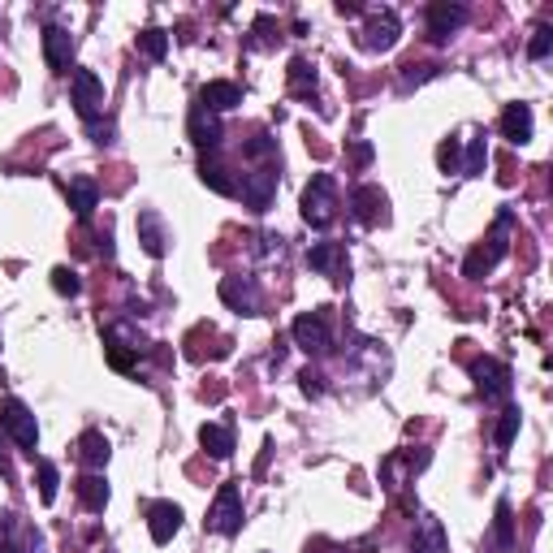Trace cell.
Returning a JSON list of instances; mask_svg holds the SVG:
<instances>
[{"label":"cell","mask_w":553,"mask_h":553,"mask_svg":"<svg viewBox=\"0 0 553 553\" xmlns=\"http://www.w3.org/2000/svg\"><path fill=\"white\" fill-rule=\"evenodd\" d=\"M510 225H514V212L502 208L497 220H493V229H488V238L462 260V277H471V281H480L484 272H493V268L505 260V251H510Z\"/></svg>","instance_id":"obj_1"},{"label":"cell","mask_w":553,"mask_h":553,"mask_svg":"<svg viewBox=\"0 0 553 553\" xmlns=\"http://www.w3.org/2000/svg\"><path fill=\"white\" fill-rule=\"evenodd\" d=\"M337 217V182L333 173H312V182L303 186V220L312 229H329Z\"/></svg>","instance_id":"obj_2"},{"label":"cell","mask_w":553,"mask_h":553,"mask_svg":"<svg viewBox=\"0 0 553 553\" xmlns=\"http://www.w3.org/2000/svg\"><path fill=\"white\" fill-rule=\"evenodd\" d=\"M289 337H294V346H298V350H307V355H324V350L333 346V333H329V307L294 315Z\"/></svg>","instance_id":"obj_3"},{"label":"cell","mask_w":553,"mask_h":553,"mask_svg":"<svg viewBox=\"0 0 553 553\" xmlns=\"http://www.w3.org/2000/svg\"><path fill=\"white\" fill-rule=\"evenodd\" d=\"M0 428L18 441V450H26V454L35 458V445H39V424H35V415H30V407H26V402H18V398H4V402H0Z\"/></svg>","instance_id":"obj_4"},{"label":"cell","mask_w":553,"mask_h":553,"mask_svg":"<svg viewBox=\"0 0 553 553\" xmlns=\"http://www.w3.org/2000/svg\"><path fill=\"white\" fill-rule=\"evenodd\" d=\"M471 381H476V393H480L484 402L510 398V367H505L502 359H493V355L471 359Z\"/></svg>","instance_id":"obj_5"},{"label":"cell","mask_w":553,"mask_h":553,"mask_svg":"<svg viewBox=\"0 0 553 553\" xmlns=\"http://www.w3.org/2000/svg\"><path fill=\"white\" fill-rule=\"evenodd\" d=\"M398 35H402V18H398L393 9H372L367 22H363L359 44L367 52H389L393 44H398Z\"/></svg>","instance_id":"obj_6"},{"label":"cell","mask_w":553,"mask_h":553,"mask_svg":"<svg viewBox=\"0 0 553 553\" xmlns=\"http://www.w3.org/2000/svg\"><path fill=\"white\" fill-rule=\"evenodd\" d=\"M208 528L217 536H234L242 528V488L238 484H220L217 502L208 510Z\"/></svg>","instance_id":"obj_7"},{"label":"cell","mask_w":553,"mask_h":553,"mask_svg":"<svg viewBox=\"0 0 553 553\" xmlns=\"http://www.w3.org/2000/svg\"><path fill=\"white\" fill-rule=\"evenodd\" d=\"M70 96H73V108H78L82 121H96L99 113H104V82L96 78V70H73Z\"/></svg>","instance_id":"obj_8"},{"label":"cell","mask_w":553,"mask_h":553,"mask_svg":"<svg viewBox=\"0 0 553 553\" xmlns=\"http://www.w3.org/2000/svg\"><path fill=\"white\" fill-rule=\"evenodd\" d=\"M242 203L251 208V212H268L272 208V199H277V168L272 165H260V168H251L246 177H242Z\"/></svg>","instance_id":"obj_9"},{"label":"cell","mask_w":553,"mask_h":553,"mask_svg":"<svg viewBox=\"0 0 553 553\" xmlns=\"http://www.w3.org/2000/svg\"><path fill=\"white\" fill-rule=\"evenodd\" d=\"M462 22H467V9L454 4V0L428 4V39H433V44H450L458 30H462Z\"/></svg>","instance_id":"obj_10"},{"label":"cell","mask_w":553,"mask_h":553,"mask_svg":"<svg viewBox=\"0 0 553 553\" xmlns=\"http://www.w3.org/2000/svg\"><path fill=\"white\" fill-rule=\"evenodd\" d=\"M220 303L242 315H260V303H264V298H260V286H255L251 277H225V281H220Z\"/></svg>","instance_id":"obj_11"},{"label":"cell","mask_w":553,"mask_h":553,"mask_svg":"<svg viewBox=\"0 0 553 553\" xmlns=\"http://www.w3.org/2000/svg\"><path fill=\"white\" fill-rule=\"evenodd\" d=\"M385 208H389L385 191H381V186H372V182H363V186H355V191H350V212H355V220H359V225H381V220L389 217Z\"/></svg>","instance_id":"obj_12"},{"label":"cell","mask_w":553,"mask_h":553,"mask_svg":"<svg viewBox=\"0 0 553 553\" xmlns=\"http://www.w3.org/2000/svg\"><path fill=\"white\" fill-rule=\"evenodd\" d=\"M182 528V505L177 502H151L147 505V531L156 545H168L173 536Z\"/></svg>","instance_id":"obj_13"},{"label":"cell","mask_w":553,"mask_h":553,"mask_svg":"<svg viewBox=\"0 0 553 553\" xmlns=\"http://www.w3.org/2000/svg\"><path fill=\"white\" fill-rule=\"evenodd\" d=\"M44 61H48V70L65 73L73 61V35L65 26H44Z\"/></svg>","instance_id":"obj_14"},{"label":"cell","mask_w":553,"mask_h":553,"mask_svg":"<svg viewBox=\"0 0 553 553\" xmlns=\"http://www.w3.org/2000/svg\"><path fill=\"white\" fill-rule=\"evenodd\" d=\"M238 104H242V87L238 82H225V78L203 82V91H199V108H208V113H229Z\"/></svg>","instance_id":"obj_15"},{"label":"cell","mask_w":553,"mask_h":553,"mask_svg":"<svg viewBox=\"0 0 553 553\" xmlns=\"http://www.w3.org/2000/svg\"><path fill=\"white\" fill-rule=\"evenodd\" d=\"M134 225H139V242H143V251L151 255V260H160V255L168 251V234H165V220H160V212H156V208H143Z\"/></svg>","instance_id":"obj_16"},{"label":"cell","mask_w":553,"mask_h":553,"mask_svg":"<svg viewBox=\"0 0 553 553\" xmlns=\"http://www.w3.org/2000/svg\"><path fill=\"white\" fill-rule=\"evenodd\" d=\"M307 264H312L315 272L341 281V277H346V246H341V242H315L312 251H307Z\"/></svg>","instance_id":"obj_17"},{"label":"cell","mask_w":553,"mask_h":553,"mask_svg":"<svg viewBox=\"0 0 553 553\" xmlns=\"http://www.w3.org/2000/svg\"><path fill=\"white\" fill-rule=\"evenodd\" d=\"M497 125H502V139H510L514 147L531 143V108L528 104H505Z\"/></svg>","instance_id":"obj_18"},{"label":"cell","mask_w":553,"mask_h":553,"mask_svg":"<svg viewBox=\"0 0 553 553\" xmlns=\"http://www.w3.org/2000/svg\"><path fill=\"white\" fill-rule=\"evenodd\" d=\"M186 130H191L194 147H203V151L220 147V121H217V113H208V108H199V104L191 108V121H186Z\"/></svg>","instance_id":"obj_19"},{"label":"cell","mask_w":553,"mask_h":553,"mask_svg":"<svg viewBox=\"0 0 553 553\" xmlns=\"http://www.w3.org/2000/svg\"><path fill=\"white\" fill-rule=\"evenodd\" d=\"M65 199H70L73 217L87 220V217H91V212L99 208V186L91 182V177H73L70 186H65Z\"/></svg>","instance_id":"obj_20"},{"label":"cell","mask_w":553,"mask_h":553,"mask_svg":"<svg viewBox=\"0 0 553 553\" xmlns=\"http://www.w3.org/2000/svg\"><path fill=\"white\" fill-rule=\"evenodd\" d=\"M199 182L217 194H238V182L229 177V168L220 165L217 156H203V160H199Z\"/></svg>","instance_id":"obj_21"},{"label":"cell","mask_w":553,"mask_h":553,"mask_svg":"<svg viewBox=\"0 0 553 553\" xmlns=\"http://www.w3.org/2000/svg\"><path fill=\"white\" fill-rule=\"evenodd\" d=\"M286 82H289V96L312 99L315 96V65L307 61V56H294L289 70H286Z\"/></svg>","instance_id":"obj_22"},{"label":"cell","mask_w":553,"mask_h":553,"mask_svg":"<svg viewBox=\"0 0 553 553\" xmlns=\"http://www.w3.org/2000/svg\"><path fill=\"white\" fill-rule=\"evenodd\" d=\"M73 493H78V502L87 505V510H96V514L108 505V480H104V476H96V471H87L82 480L73 484Z\"/></svg>","instance_id":"obj_23"},{"label":"cell","mask_w":553,"mask_h":553,"mask_svg":"<svg viewBox=\"0 0 553 553\" xmlns=\"http://www.w3.org/2000/svg\"><path fill=\"white\" fill-rule=\"evenodd\" d=\"M410 553H445V531H441V523H436L433 514L419 519L415 540H410Z\"/></svg>","instance_id":"obj_24"},{"label":"cell","mask_w":553,"mask_h":553,"mask_svg":"<svg viewBox=\"0 0 553 553\" xmlns=\"http://www.w3.org/2000/svg\"><path fill=\"white\" fill-rule=\"evenodd\" d=\"M108 454H113V450H108V436H104V433L87 428V433L78 436V458H82L87 467H104V462H108Z\"/></svg>","instance_id":"obj_25"},{"label":"cell","mask_w":553,"mask_h":553,"mask_svg":"<svg viewBox=\"0 0 553 553\" xmlns=\"http://www.w3.org/2000/svg\"><path fill=\"white\" fill-rule=\"evenodd\" d=\"M199 441H203V450H208L212 458L234 454V433H229L225 424H203V428H199Z\"/></svg>","instance_id":"obj_26"},{"label":"cell","mask_w":553,"mask_h":553,"mask_svg":"<svg viewBox=\"0 0 553 553\" xmlns=\"http://www.w3.org/2000/svg\"><path fill=\"white\" fill-rule=\"evenodd\" d=\"M493 545L497 549H514V510H510V502H497V510H493Z\"/></svg>","instance_id":"obj_27"},{"label":"cell","mask_w":553,"mask_h":553,"mask_svg":"<svg viewBox=\"0 0 553 553\" xmlns=\"http://www.w3.org/2000/svg\"><path fill=\"white\" fill-rule=\"evenodd\" d=\"M277 39H281L277 18H272V13H260V18L251 22V39H246V48H251V52H264V48H272Z\"/></svg>","instance_id":"obj_28"},{"label":"cell","mask_w":553,"mask_h":553,"mask_svg":"<svg viewBox=\"0 0 553 553\" xmlns=\"http://www.w3.org/2000/svg\"><path fill=\"white\" fill-rule=\"evenodd\" d=\"M484 168H488V143H484V134H476L467 143V156H462V173L467 177H484Z\"/></svg>","instance_id":"obj_29"},{"label":"cell","mask_w":553,"mask_h":553,"mask_svg":"<svg viewBox=\"0 0 553 553\" xmlns=\"http://www.w3.org/2000/svg\"><path fill=\"white\" fill-rule=\"evenodd\" d=\"M139 52H143L147 61H165L168 56V35L160 26H147L143 35H139Z\"/></svg>","instance_id":"obj_30"},{"label":"cell","mask_w":553,"mask_h":553,"mask_svg":"<svg viewBox=\"0 0 553 553\" xmlns=\"http://www.w3.org/2000/svg\"><path fill=\"white\" fill-rule=\"evenodd\" d=\"M56 488H61V471H56V462L39 458V502L52 505L56 502Z\"/></svg>","instance_id":"obj_31"},{"label":"cell","mask_w":553,"mask_h":553,"mask_svg":"<svg viewBox=\"0 0 553 553\" xmlns=\"http://www.w3.org/2000/svg\"><path fill=\"white\" fill-rule=\"evenodd\" d=\"M436 165L441 173H462V139H445L436 147Z\"/></svg>","instance_id":"obj_32"},{"label":"cell","mask_w":553,"mask_h":553,"mask_svg":"<svg viewBox=\"0 0 553 553\" xmlns=\"http://www.w3.org/2000/svg\"><path fill=\"white\" fill-rule=\"evenodd\" d=\"M242 156L246 160H277V139L272 134H255V139L242 143Z\"/></svg>","instance_id":"obj_33"},{"label":"cell","mask_w":553,"mask_h":553,"mask_svg":"<svg viewBox=\"0 0 553 553\" xmlns=\"http://www.w3.org/2000/svg\"><path fill=\"white\" fill-rule=\"evenodd\" d=\"M553 52V26L549 22H540L536 30H531V44H528V56L531 61H545Z\"/></svg>","instance_id":"obj_34"},{"label":"cell","mask_w":553,"mask_h":553,"mask_svg":"<svg viewBox=\"0 0 553 553\" xmlns=\"http://www.w3.org/2000/svg\"><path fill=\"white\" fill-rule=\"evenodd\" d=\"M52 289L73 298V294H82V277H78L73 268H52Z\"/></svg>","instance_id":"obj_35"},{"label":"cell","mask_w":553,"mask_h":553,"mask_svg":"<svg viewBox=\"0 0 553 553\" xmlns=\"http://www.w3.org/2000/svg\"><path fill=\"white\" fill-rule=\"evenodd\" d=\"M514 436H519V407L502 410V419H497V445H502V450H510Z\"/></svg>","instance_id":"obj_36"},{"label":"cell","mask_w":553,"mask_h":553,"mask_svg":"<svg viewBox=\"0 0 553 553\" xmlns=\"http://www.w3.org/2000/svg\"><path fill=\"white\" fill-rule=\"evenodd\" d=\"M134 363H139V355H134L130 346H113V341H108V367H113V372H134Z\"/></svg>","instance_id":"obj_37"},{"label":"cell","mask_w":553,"mask_h":553,"mask_svg":"<svg viewBox=\"0 0 553 553\" xmlns=\"http://www.w3.org/2000/svg\"><path fill=\"white\" fill-rule=\"evenodd\" d=\"M298 381H303V393H307V398H320V393H324V376H320V372H312V367H307Z\"/></svg>","instance_id":"obj_38"},{"label":"cell","mask_w":553,"mask_h":553,"mask_svg":"<svg viewBox=\"0 0 553 553\" xmlns=\"http://www.w3.org/2000/svg\"><path fill=\"white\" fill-rule=\"evenodd\" d=\"M0 480H13V462L4 454V445H0Z\"/></svg>","instance_id":"obj_39"},{"label":"cell","mask_w":553,"mask_h":553,"mask_svg":"<svg viewBox=\"0 0 553 553\" xmlns=\"http://www.w3.org/2000/svg\"><path fill=\"white\" fill-rule=\"evenodd\" d=\"M337 13H341V18H359L363 9H359V4H346V0H341V4H337Z\"/></svg>","instance_id":"obj_40"},{"label":"cell","mask_w":553,"mask_h":553,"mask_svg":"<svg viewBox=\"0 0 553 553\" xmlns=\"http://www.w3.org/2000/svg\"><path fill=\"white\" fill-rule=\"evenodd\" d=\"M355 160H359V165H367V160H372V147L359 143V147H355Z\"/></svg>","instance_id":"obj_41"},{"label":"cell","mask_w":553,"mask_h":553,"mask_svg":"<svg viewBox=\"0 0 553 553\" xmlns=\"http://www.w3.org/2000/svg\"><path fill=\"white\" fill-rule=\"evenodd\" d=\"M0 381H4V372H0Z\"/></svg>","instance_id":"obj_42"}]
</instances>
